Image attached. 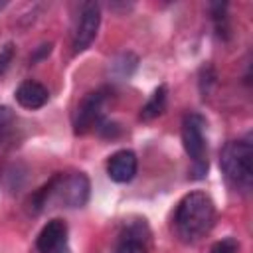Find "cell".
Returning <instances> with one entry per match:
<instances>
[{
  "label": "cell",
  "instance_id": "1",
  "mask_svg": "<svg viewBox=\"0 0 253 253\" xmlns=\"http://www.w3.org/2000/svg\"><path fill=\"white\" fill-rule=\"evenodd\" d=\"M91 184L83 172L69 174H53L40 190H36L30 198V210L34 213L43 211L45 208H83L89 200Z\"/></svg>",
  "mask_w": 253,
  "mask_h": 253
},
{
  "label": "cell",
  "instance_id": "2",
  "mask_svg": "<svg viewBox=\"0 0 253 253\" xmlns=\"http://www.w3.org/2000/svg\"><path fill=\"white\" fill-rule=\"evenodd\" d=\"M213 221L215 206L206 192H190L176 206L174 229L184 243H196L202 239L213 227Z\"/></svg>",
  "mask_w": 253,
  "mask_h": 253
},
{
  "label": "cell",
  "instance_id": "11",
  "mask_svg": "<svg viewBox=\"0 0 253 253\" xmlns=\"http://www.w3.org/2000/svg\"><path fill=\"white\" fill-rule=\"evenodd\" d=\"M166 101H168V87L166 85H158L154 89V93L150 95V99L140 109V119L142 121H152V119L160 117L164 113V109H166Z\"/></svg>",
  "mask_w": 253,
  "mask_h": 253
},
{
  "label": "cell",
  "instance_id": "8",
  "mask_svg": "<svg viewBox=\"0 0 253 253\" xmlns=\"http://www.w3.org/2000/svg\"><path fill=\"white\" fill-rule=\"evenodd\" d=\"M136 168H138L136 154L132 150H126V148L125 150H117L107 160V174L117 184L130 182L134 178V174H136Z\"/></svg>",
  "mask_w": 253,
  "mask_h": 253
},
{
  "label": "cell",
  "instance_id": "6",
  "mask_svg": "<svg viewBox=\"0 0 253 253\" xmlns=\"http://www.w3.org/2000/svg\"><path fill=\"white\" fill-rule=\"evenodd\" d=\"M105 101H107L105 89L91 91L81 99V103L77 105V111H75V119H73L75 134H85L99 126V123L103 121Z\"/></svg>",
  "mask_w": 253,
  "mask_h": 253
},
{
  "label": "cell",
  "instance_id": "3",
  "mask_svg": "<svg viewBox=\"0 0 253 253\" xmlns=\"http://www.w3.org/2000/svg\"><path fill=\"white\" fill-rule=\"evenodd\" d=\"M219 168L231 190L249 194L253 186V146L249 138L229 140L219 154Z\"/></svg>",
  "mask_w": 253,
  "mask_h": 253
},
{
  "label": "cell",
  "instance_id": "14",
  "mask_svg": "<svg viewBox=\"0 0 253 253\" xmlns=\"http://www.w3.org/2000/svg\"><path fill=\"white\" fill-rule=\"evenodd\" d=\"M12 119H14V115H12V111H10L8 107H4V105H0V142L4 140V136H6V132L10 130V125H12Z\"/></svg>",
  "mask_w": 253,
  "mask_h": 253
},
{
  "label": "cell",
  "instance_id": "10",
  "mask_svg": "<svg viewBox=\"0 0 253 253\" xmlns=\"http://www.w3.org/2000/svg\"><path fill=\"white\" fill-rule=\"evenodd\" d=\"M14 97H16V101H18L24 109L34 111V109H42V107L47 103L49 93H47V89H45L42 83L28 79V81H24V83L18 85Z\"/></svg>",
  "mask_w": 253,
  "mask_h": 253
},
{
  "label": "cell",
  "instance_id": "9",
  "mask_svg": "<svg viewBox=\"0 0 253 253\" xmlns=\"http://www.w3.org/2000/svg\"><path fill=\"white\" fill-rule=\"evenodd\" d=\"M67 225L63 219H49L36 237V249L40 253H53L65 247Z\"/></svg>",
  "mask_w": 253,
  "mask_h": 253
},
{
  "label": "cell",
  "instance_id": "5",
  "mask_svg": "<svg viewBox=\"0 0 253 253\" xmlns=\"http://www.w3.org/2000/svg\"><path fill=\"white\" fill-rule=\"evenodd\" d=\"M99 24H101L99 4L97 2L81 4L79 14L75 18V26H73V36H71V45H73L75 53L85 51L93 43V40L97 36V30H99Z\"/></svg>",
  "mask_w": 253,
  "mask_h": 253
},
{
  "label": "cell",
  "instance_id": "4",
  "mask_svg": "<svg viewBox=\"0 0 253 253\" xmlns=\"http://www.w3.org/2000/svg\"><path fill=\"white\" fill-rule=\"evenodd\" d=\"M182 144L192 160L194 178H204L208 170V144H206V119L198 113H188L182 119Z\"/></svg>",
  "mask_w": 253,
  "mask_h": 253
},
{
  "label": "cell",
  "instance_id": "15",
  "mask_svg": "<svg viewBox=\"0 0 253 253\" xmlns=\"http://www.w3.org/2000/svg\"><path fill=\"white\" fill-rule=\"evenodd\" d=\"M12 57H14V45H12V43H6V45L0 49V75H4V71H6L8 65L12 63Z\"/></svg>",
  "mask_w": 253,
  "mask_h": 253
},
{
  "label": "cell",
  "instance_id": "7",
  "mask_svg": "<svg viewBox=\"0 0 253 253\" xmlns=\"http://www.w3.org/2000/svg\"><path fill=\"white\" fill-rule=\"evenodd\" d=\"M113 253H150V229L144 219H128L123 223Z\"/></svg>",
  "mask_w": 253,
  "mask_h": 253
},
{
  "label": "cell",
  "instance_id": "17",
  "mask_svg": "<svg viewBox=\"0 0 253 253\" xmlns=\"http://www.w3.org/2000/svg\"><path fill=\"white\" fill-rule=\"evenodd\" d=\"M4 6H6V2H0V10H2V8H4Z\"/></svg>",
  "mask_w": 253,
  "mask_h": 253
},
{
  "label": "cell",
  "instance_id": "12",
  "mask_svg": "<svg viewBox=\"0 0 253 253\" xmlns=\"http://www.w3.org/2000/svg\"><path fill=\"white\" fill-rule=\"evenodd\" d=\"M227 6L225 4H213L211 6V16H213V22H215V32L223 38H227Z\"/></svg>",
  "mask_w": 253,
  "mask_h": 253
},
{
  "label": "cell",
  "instance_id": "13",
  "mask_svg": "<svg viewBox=\"0 0 253 253\" xmlns=\"http://www.w3.org/2000/svg\"><path fill=\"white\" fill-rule=\"evenodd\" d=\"M210 253H239V241L235 237H223L211 245Z\"/></svg>",
  "mask_w": 253,
  "mask_h": 253
},
{
  "label": "cell",
  "instance_id": "16",
  "mask_svg": "<svg viewBox=\"0 0 253 253\" xmlns=\"http://www.w3.org/2000/svg\"><path fill=\"white\" fill-rule=\"evenodd\" d=\"M97 130H99L101 136H111V138L119 134V126L115 123H109V121H101L99 126H97Z\"/></svg>",
  "mask_w": 253,
  "mask_h": 253
}]
</instances>
